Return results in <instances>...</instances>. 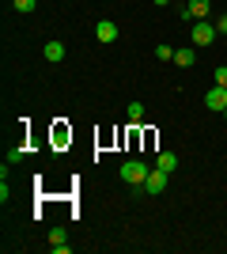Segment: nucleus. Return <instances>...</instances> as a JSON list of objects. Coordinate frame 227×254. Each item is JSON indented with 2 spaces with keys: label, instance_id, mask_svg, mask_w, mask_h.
<instances>
[{
  "label": "nucleus",
  "instance_id": "nucleus-1",
  "mask_svg": "<svg viewBox=\"0 0 227 254\" xmlns=\"http://www.w3.org/2000/svg\"><path fill=\"white\" fill-rule=\"evenodd\" d=\"M151 175V167H144L140 159H125V163H121V179L129 182L133 190H144V179H148Z\"/></svg>",
  "mask_w": 227,
  "mask_h": 254
},
{
  "label": "nucleus",
  "instance_id": "nucleus-2",
  "mask_svg": "<svg viewBox=\"0 0 227 254\" xmlns=\"http://www.w3.org/2000/svg\"><path fill=\"white\" fill-rule=\"evenodd\" d=\"M189 38H193V46H212L216 42V23H208V19L189 23Z\"/></svg>",
  "mask_w": 227,
  "mask_h": 254
},
{
  "label": "nucleus",
  "instance_id": "nucleus-3",
  "mask_svg": "<svg viewBox=\"0 0 227 254\" xmlns=\"http://www.w3.org/2000/svg\"><path fill=\"white\" fill-rule=\"evenodd\" d=\"M208 11H212V0H189V4L182 8V19L197 23V19H208Z\"/></svg>",
  "mask_w": 227,
  "mask_h": 254
},
{
  "label": "nucleus",
  "instance_id": "nucleus-4",
  "mask_svg": "<svg viewBox=\"0 0 227 254\" xmlns=\"http://www.w3.org/2000/svg\"><path fill=\"white\" fill-rule=\"evenodd\" d=\"M167 179H171V175H167L163 167H155L148 179H144V193H163L167 190Z\"/></svg>",
  "mask_w": 227,
  "mask_h": 254
},
{
  "label": "nucleus",
  "instance_id": "nucleus-5",
  "mask_svg": "<svg viewBox=\"0 0 227 254\" xmlns=\"http://www.w3.org/2000/svg\"><path fill=\"white\" fill-rule=\"evenodd\" d=\"M205 106H208V110H216V114H224V110H227V87L216 84V87L205 95Z\"/></svg>",
  "mask_w": 227,
  "mask_h": 254
},
{
  "label": "nucleus",
  "instance_id": "nucleus-6",
  "mask_svg": "<svg viewBox=\"0 0 227 254\" xmlns=\"http://www.w3.org/2000/svg\"><path fill=\"white\" fill-rule=\"evenodd\" d=\"M95 38L98 42H118V23L114 19H98L95 23Z\"/></svg>",
  "mask_w": 227,
  "mask_h": 254
},
{
  "label": "nucleus",
  "instance_id": "nucleus-7",
  "mask_svg": "<svg viewBox=\"0 0 227 254\" xmlns=\"http://www.w3.org/2000/svg\"><path fill=\"white\" fill-rule=\"evenodd\" d=\"M49 251H57V254L68 251V232L65 228H53V232H49Z\"/></svg>",
  "mask_w": 227,
  "mask_h": 254
},
{
  "label": "nucleus",
  "instance_id": "nucleus-8",
  "mask_svg": "<svg viewBox=\"0 0 227 254\" xmlns=\"http://www.w3.org/2000/svg\"><path fill=\"white\" fill-rule=\"evenodd\" d=\"M68 140H72V129H68L65 122H57L53 126V148H65Z\"/></svg>",
  "mask_w": 227,
  "mask_h": 254
},
{
  "label": "nucleus",
  "instance_id": "nucleus-9",
  "mask_svg": "<svg viewBox=\"0 0 227 254\" xmlns=\"http://www.w3.org/2000/svg\"><path fill=\"white\" fill-rule=\"evenodd\" d=\"M45 61H65V42H45Z\"/></svg>",
  "mask_w": 227,
  "mask_h": 254
},
{
  "label": "nucleus",
  "instance_id": "nucleus-10",
  "mask_svg": "<svg viewBox=\"0 0 227 254\" xmlns=\"http://www.w3.org/2000/svg\"><path fill=\"white\" fill-rule=\"evenodd\" d=\"M155 167H163L167 175H171V171L178 167V156H174V152H159V159H155Z\"/></svg>",
  "mask_w": 227,
  "mask_h": 254
},
{
  "label": "nucleus",
  "instance_id": "nucleus-11",
  "mask_svg": "<svg viewBox=\"0 0 227 254\" xmlns=\"http://www.w3.org/2000/svg\"><path fill=\"white\" fill-rule=\"evenodd\" d=\"M193 61H197L193 50H174V64H178V68H189Z\"/></svg>",
  "mask_w": 227,
  "mask_h": 254
},
{
  "label": "nucleus",
  "instance_id": "nucleus-12",
  "mask_svg": "<svg viewBox=\"0 0 227 254\" xmlns=\"http://www.w3.org/2000/svg\"><path fill=\"white\" fill-rule=\"evenodd\" d=\"M140 118H144V103H129V122H133V126H136Z\"/></svg>",
  "mask_w": 227,
  "mask_h": 254
},
{
  "label": "nucleus",
  "instance_id": "nucleus-13",
  "mask_svg": "<svg viewBox=\"0 0 227 254\" xmlns=\"http://www.w3.org/2000/svg\"><path fill=\"white\" fill-rule=\"evenodd\" d=\"M34 8H38V0H15V11H23V15H31Z\"/></svg>",
  "mask_w": 227,
  "mask_h": 254
},
{
  "label": "nucleus",
  "instance_id": "nucleus-14",
  "mask_svg": "<svg viewBox=\"0 0 227 254\" xmlns=\"http://www.w3.org/2000/svg\"><path fill=\"white\" fill-rule=\"evenodd\" d=\"M155 57H159V61H174V50L167 42H159V50H155Z\"/></svg>",
  "mask_w": 227,
  "mask_h": 254
},
{
  "label": "nucleus",
  "instance_id": "nucleus-15",
  "mask_svg": "<svg viewBox=\"0 0 227 254\" xmlns=\"http://www.w3.org/2000/svg\"><path fill=\"white\" fill-rule=\"evenodd\" d=\"M23 156H27V148H23V144H15V148H8V163H19Z\"/></svg>",
  "mask_w": 227,
  "mask_h": 254
},
{
  "label": "nucleus",
  "instance_id": "nucleus-16",
  "mask_svg": "<svg viewBox=\"0 0 227 254\" xmlns=\"http://www.w3.org/2000/svg\"><path fill=\"white\" fill-rule=\"evenodd\" d=\"M216 84L227 87V64H216Z\"/></svg>",
  "mask_w": 227,
  "mask_h": 254
},
{
  "label": "nucleus",
  "instance_id": "nucleus-17",
  "mask_svg": "<svg viewBox=\"0 0 227 254\" xmlns=\"http://www.w3.org/2000/svg\"><path fill=\"white\" fill-rule=\"evenodd\" d=\"M8 197H11V186H8V179H4V182H0V201L8 205Z\"/></svg>",
  "mask_w": 227,
  "mask_h": 254
},
{
  "label": "nucleus",
  "instance_id": "nucleus-18",
  "mask_svg": "<svg viewBox=\"0 0 227 254\" xmlns=\"http://www.w3.org/2000/svg\"><path fill=\"white\" fill-rule=\"evenodd\" d=\"M216 31H220V34H227V15H220V23H216Z\"/></svg>",
  "mask_w": 227,
  "mask_h": 254
},
{
  "label": "nucleus",
  "instance_id": "nucleus-19",
  "mask_svg": "<svg viewBox=\"0 0 227 254\" xmlns=\"http://www.w3.org/2000/svg\"><path fill=\"white\" fill-rule=\"evenodd\" d=\"M155 4H159V8H163V4H171V0H155Z\"/></svg>",
  "mask_w": 227,
  "mask_h": 254
},
{
  "label": "nucleus",
  "instance_id": "nucleus-20",
  "mask_svg": "<svg viewBox=\"0 0 227 254\" xmlns=\"http://www.w3.org/2000/svg\"><path fill=\"white\" fill-rule=\"evenodd\" d=\"M224 118H227V110H224Z\"/></svg>",
  "mask_w": 227,
  "mask_h": 254
}]
</instances>
